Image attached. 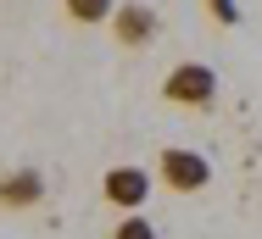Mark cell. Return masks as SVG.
<instances>
[{
  "mask_svg": "<svg viewBox=\"0 0 262 239\" xmlns=\"http://www.w3.org/2000/svg\"><path fill=\"white\" fill-rule=\"evenodd\" d=\"M207 178H212L207 156H195V150H184V145H167V150L157 156V184H167L173 195L207 189Z\"/></svg>",
  "mask_w": 262,
  "mask_h": 239,
  "instance_id": "cell-1",
  "label": "cell"
},
{
  "mask_svg": "<svg viewBox=\"0 0 262 239\" xmlns=\"http://www.w3.org/2000/svg\"><path fill=\"white\" fill-rule=\"evenodd\" d=\"M212 95H217V73L207 61H179L162 78V100H173V106H207Z\"/></svg>",
  "mask_w": 262,
  "mask_h": 239,
  "instance_id": "cell-2",
  "label": "cell"
},
{
  "mask_svg": "<svg viewBox=\"0 0 262 239\" xmlns=\"http://www.w3.org/2000/svg\"><path fill=\"white\" fill-rule=\"evenodd\" d=\"M151 184H157V173H145V167H112V173L101 178V200H106V206H117V211L128 217V211L145 206Z\"/></svg>",
  "mask_w": 262,
  "mask_h": 239,
  "instance_id": "cell-3",
  "label": "cell"
},
{
  "mask_svg": "<svg viewBox=\"0 0 262 239\" xmlns=\"http://www.w3.org/2000/svg\"><path fill=\"white\" fill-rule=\"evenodd\" d=\"M39 200H45V178H39L34 167H17V173L0 178V211H28V206H39Z\"/></svg>",
  "mask_w": 262,
  "mask_h": 239,
  "instance_id": "cell-4",
  "label": "cell"
},
{
  "mask_svg": "<svg viewBox=\"0 0 262 239\" xmlns=\"http://www.w3.org/2000/svg\"><path fill=\"white\" fill-rule=\"evenodd\" d=\"M151 34H157V17H151L145 6H117V11H112V39L123 50L151 45Z\"/></svg>",
  "mask_w": 262,
  "mask_h": 239,
  "instance_id": "cell-5",
  "label": "cell"
},
{
  "mask_svg": "<svg viewBox=\"0 0 262 239\" xmlns=\"http://www.w3.org/2000/svg\"><path fill=\"white\" fill-rule=\"evenodd\" d=\"M61 6H67V17H73L78 28H95V22H106V17L117 11L112 0H61Z\"/></svg>",
  "mask_w": 262,
  "mask_h": 239,
  "instance_id": "cell-6",
  "label": "cell"
},
{
  "mask_svg": "<svg viewBox=\"0 0 262 239\" xmlns=\"http://www.w3.org/2000/svg\"><path fill=\"white\" fill-rule=\"evenodd\" d=\"M112 239H157V228H151L140 211H128V217H117V223H112Z\"/></svg>",
  "mask_w": 262,
  "mask_h": 239,
  "instance_id": "cell-7",
  "label": "cell"
},
{
  "mask_svg": "<svg viewBox=\"0 0 262 239\" xmlns=\"http://www.w3.org/2000/svg\"><path fill=\"white\" fill-rule=\"evenodd\" d=\"M207 11L217 22H240V11H234V0H207Z\"/></svg>",
  "mask_w": 262,
  "mask_h": 239,
  "instance_id": "cell-8",
  "label": "cell"
}]
</instances>
